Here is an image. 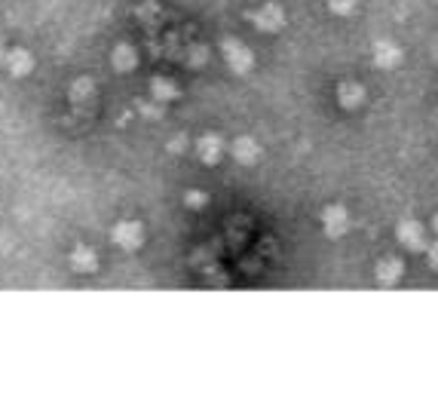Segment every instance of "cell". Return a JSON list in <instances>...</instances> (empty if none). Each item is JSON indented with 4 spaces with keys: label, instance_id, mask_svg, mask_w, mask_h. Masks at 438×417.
<instances>
[{
    "label": "cell",
    "instance_id": "19",
    "mask_svg": "<svg viewBox=\"0 0 438 417\" xmlns=\"http://www.w3.org/2000/svg\"><path fill=\"white\" fill-rule=\"evenodd\" d=\"M202 62H206V50H202V46H197V50L190 52V64H193V68H202Z\"/></svg>",
    "mask_w": 438,
    "mask_h": 417
},
{
    "label": "cell",
    "instance_id": "7",
    "mask_svg": "<svg viewBox=\"0 0 438 417\" xmlns=\"http://www.w3.org/2000/svg\"><path fill=\"white\" fill-rule=\"evenodd\" d=\"M197 154H200V160H202V163H209V166L221 163V154H224V142H221V135H215V132L200 135V142H197Z\"/></svg>",
    "mask_w": 438,
    "mask_h": 417
},
{
    "label": "cell",
    "instance_id": "3",
    "mask_svg": "<svg viewBox=\"0 0 438 417\" xmlns=\"http://www.w3.org/2000/svg\"><path fill=\"white\" fill-rule=\"evenodd\" d=\"M251 22H255L258 31H267V34H276V31H282L285 28V13H282V6H276V4H267V6H260L255 16H251Z\"/></svg>",
    "mask_w": 438,
    "mask_h": 417
},
{
    "label": "cell",
    "instance_id": "13",
    "mask_svg": "<svg viewBox=\"0 0 438 417\" xmlns=\"http://www.w3.org/2000/svg\"><path fill=\"white\" fill-rule=\"evenodd\" d=\"M110 64H114L117 71H132L135 64H138V52H135V46H129V43L114 46V52H110Z\"/></svg>",
    "mask_w": 438,
    "mask_h": 417
},
{
    "label": "cell",
    "instance_id": "14",
    "mask_svg": "<svg viewBox=\"0 0 438 417\" xmlns=\"http://www.w3.org/2000/svg\"><path fill=\"white\" fill-rule=\"evenodd\" d=\"M151 92H154V98L160 101V105H166V101H175L181 96V89L175 86V80L169 77H154L151 80Z\"/></svg>",
    "mask_w": 438,
    "mask_h": 417
},
{
    "label": "cell",
    "instance_id": "12",
    "mask_svg": "<svg viewBox=\"0 0 438 417\" xmlns=\"http://www.w3.org/2000/svg\"><path fill=\"white\" fill-rule=\"evenodd\" d=\"M338 101H340V108L356 110L362 101H365V89H362L359 83H340L338 86Z\"/></svg>",
    "mask_w": 438,
    "mask_h": 417
},
{
    "label": "cell",
    "instance_id": "20",
    "mask_svg": "<svg viewBox=\"0 0 438 417\" xmlns=\"http://www.w3.org/2000/svg\"><path fill=\"white\" fill-rule=\"evenodd\" d=\"M138 108H142L144 117H156V114H160V108H154V105H138Z\"/></svg>",
    "mask_w": 438,
    "mask_h": 417
},
{
    "label": "cell",
    "instance_id": "15",
    "mask_svg": "<svg viewBox=\"0 0 438 417\" xmlns=\"http://www.w3.org/2000/svg\"><path fill=\"white\" fill-rule=\"evenodd\" d=\"M92 92H96V83L83 77V80H77V83H74V86H71V98H74V101H77V105H80V101L92 98Z\"/></svg>",
    "mask_w": 438,
    "mask_h": 417
},
{
    "label": "cell",
    "instance_id": "2",
    "mask_svg": "<svg viewBox=\"0 0 438 417\" xmlns=\"http://www.w3.org/2000/svg\"><path fill=\"white\" fill-rule=\"evenodd\" d=\"M221 50H224V59H227L230 71L248 74L251 68H255V55H251V50L242 40H233V37H227V40L221 43Z\"/></svg>",
    "mask_w": 438,
    "mask_h": 417
},
{
    "label": "cell",
    "instance_id": "5",
    "mask_svg": "<svg viewBox=\"0 0 438 417\" xmlns=\"http://www.w3.org/2000/svg\"><path fill=\"white\" fill-rule=\"evenodd\" d=\"M322 227H325V234H328L331 239L343 236L350 230V212L343 206H328L322 212Z\"/></svg>",
    "mask_w": 438,
    "mask_h": 417
},
{
    "label": "cell",
    "instance_id": "11",
    "mask_svg": "<svg viewBox=\"0 0 438 417\" xmlns=\"http://www.w3.org/2000/svg\"><path fill=\"white\" fill-rule=\"evenodd\" d=\"M71 267L77 273H96L98 270V255L92 252L89 246H77L71 252Z\"/></svg>",
    "mask_w": 438,
    "mask_h": 417
},
{
    "label": "cell",
    "instance_id": "21",
    "mask_svg": "<svg viewBox=\"0 0 438 417\" xmlns=\"http://www.w3.org/2000/svg\"><path fill=\"white\" fill-rule=\"evenodd\" d=\"M432 234H435V236H438V215H435V218H432Z\"/></svg>",
    "mask_w": 438,
    "mask_h": 417
},
{
    "label": "cell",
    "instance_id": "9",
    "mask_svg": "<svg viewBox=\"0 0 438 417\" xmlns=\"http://www.w3.org/2000/svg\"><path fill=\"white\" fill-rule=\"evenodd\" d=\"M6 71L13 74V77H28V74L34 71V59L28 50H9L6 52Z\"/></svg>",
    "mask_w": 438,
    "mask_h": 417
},
{
    "label": "cell",
    "instance_id": "8",
    "mask_svg": "<svg viewBox=\"0 0 438 417\" xmlns=\"http://www.w3.org/2000/svg\"><path fill=\"white\" fill-rule=\"evenodd\" d=\"M374 62L380 64V68H396V64L402 62V46H398L396 40H389V37L377 40L374 43Z\"/></svg>",
    "mask_w": 438,
    "mask_h": 417
},
{
    "label": "cell",
    "instance_id": "10",
    "mask_svg": "<svg viewBox=\"0 0 438 417\" xmlns=\"http://www.w3.org/2000/svg\"><path fill=\"white\" fill-rule=\"evenodd\" d=\"M402 273H405V264H402V258H384V261L377 264V282L380 285H396L398 280H402Z\"/></svg>",
    "mask_w": 438,
    "mask_h": 417
},
{
    "label": "cell",
    "instance_id": "4",
    "mask_svg": "<svg viewBox=\"0 0 438 417\" xmlns=\"http://www.w3.org/2000/svg\"><path fill=\"white\" fill-rule=\"evenodd\" d=\"M398 243H402L408 252H426V230H423V224H417V221H402L398 224Z\"/></svg>",
    "mask_w": 438,
    "mask_h": 417
},
{
    "label": "cell",
    "instance_id": "1",
    "mask_svg": "<svg viewBox=\"0 0 438 417\" xmlns=\"http://www.w3.org/2000/svg\"><path fill=\"white\" fill-rule=\"evenodd\" d=\"M110 239H114V246H120L123 252H135V249H142V243H144L142 221H117L114 230H110Z\"/></svg>",
    "mask_w": 438,
    "mask_h": 417
},
{
    "label": "cell",
    "instance_id": "18",
    "mask_svg": "<svg viewBox=\"0 0 438 417\" xmlns=\"http://www.w3.org/2000/svg\"><path fill=\"white\" fill-rule=\"evenodd\" d=\"M426 261H430V267L438 270V236L432 239V246H426Z\"/></svg>",
    "mask_w": 438,
    "mask_h": 417
},
{
    "label": "cell",
    "instance_id": "6",
    "mask_svg": "<svg viewBox=\"0 0 438 417\" xmlns=\"http://www.w3.org/2000/svg\"><path fill=\"white\" fill-rule=\"evenodd\" d=\"M230 154H233V160L242 166H255L260 160V144L251 135H239L236 142L230 144Z\"/></svg>",
    "mask_w": 438,
    "mask_h": 417
},
{
    "label": "cell",
    "instance_id": "17",
    "mask_svg": "<svg viewBox=\"0 0 438 417\" xmlns=\"http://www.w3.org/2000/svg\"><path fill=\"white\" fill-rule=\"evenodd\" d=\"M359 0H328V6H331V13L334 16H350L352 9H356Z\"/></svg>",
    "mask_w": 438,
    "mask_h": 417
},
{
    "label": "cell",
    "instance_id": "16",
    "mask_svg": "<svg viewBox=\"0 0 438 417\" xmlns=\"http://www.w3.org/2000/svg\"><path fill=\"white\" fill-rule=\"evenodd\" d=\"M206 202H209V197H206L202 190H188V193H184V206L193 209V212L206 209Z\"/></svg>",
    "mask_w": 438,
    "mask_h": 417
}]
</instances>
